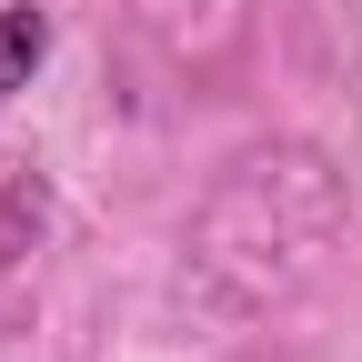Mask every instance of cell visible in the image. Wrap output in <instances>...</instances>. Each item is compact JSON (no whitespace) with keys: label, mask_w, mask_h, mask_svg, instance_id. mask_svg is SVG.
I'll use <instances>...</instances> for the list:
<instances>
[{"label":"cell","mask_w":362,"mask_h":362,"mask_svg":"<svg viewBox=\"0 0 362 362\" xmlns=\"http://www.w3.org/2000/svg\"><path fill=\"white\" fill-rule=\"evenodd\" d=\"M40 51H51V11H40V0H11V11H0V101L30 90Z\"/></svg>","instance_id":"cell-1"}]
</instances>
